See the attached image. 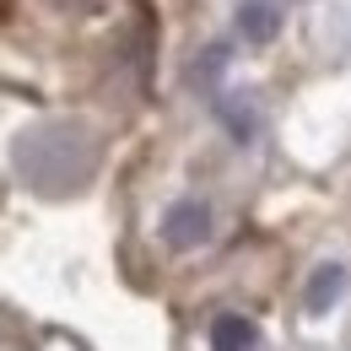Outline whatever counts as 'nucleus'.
Wrapping results in <instances>:
<instances>
[{"label":"nucleus","mask_w":351,"mask_h":351,"mask_svg":"<svg viewBox=\"0 0 351 351\" xmlns=\"http://www.w3.org/2000/svg\"><path fill=\"white\" fill-rule=\"evenodd\" d=\"M206 232H211V211H206V200H173V206H168V217H162V238H168L173 249H195Z\"/></svg>","instance_id":"nucleus-1"},{"label":"nucleus","mask_w":351,"mask_h":351,"mask_svg":"<svg viewBox=\"0 0 351 351\" xmlns=\"http://www.w3.org/2000/svg\"><path fill=\"white\" fill-rule=\"evenodd\" d=\"M276 27H281V11H276L270 0H243V5H238V33H243L249 44H270Z\"/></svg>","instance_id":"nucleus-2"},{"label":"nucleus","mask_w":351,"mask_h":351,"mask_svg":"<svg viewBox=\"0 0 351 351\" xmlns=\"http://www.w3.org/2000/svg\"><path fill=\"white\" fill-rule=\"evenodd\" d=\"M254 341H260V330L243 313H221L211 324V351H254Z\"/></svg>","instance_id":"nucleus-3"},{"label":"nucleus","mask_w":351,"mask_h":351,"mask_svg":"<svg viewBox=\"0 0 351 351\" xmlns=\"http://www.w3.org/2000/svg\"><path fill=\"white\" fill-rule=\"evenodd\" d=\"M341 287H346V270H341V265H319V270H313V287H308V313H324V308L335 303V298H341Z\"/></svg>","instance_id":"nucleus-4"}]
</instances>
